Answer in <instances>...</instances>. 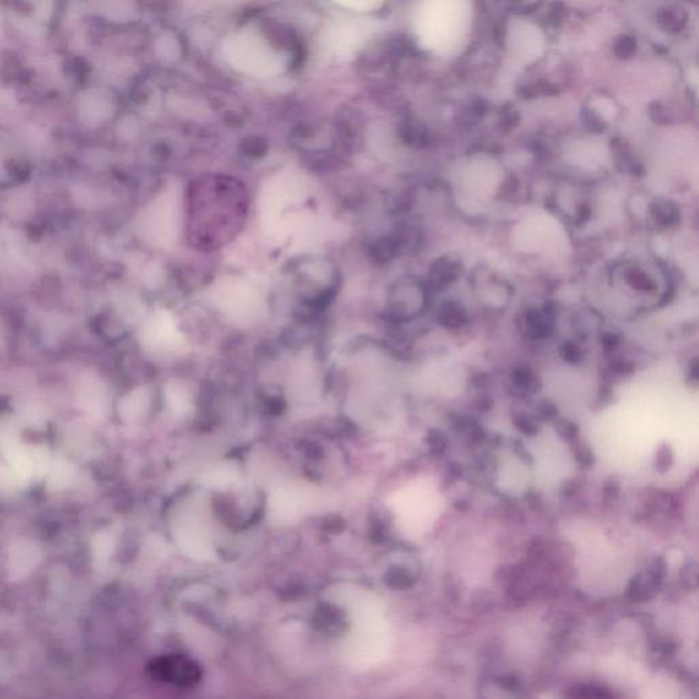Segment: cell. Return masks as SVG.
Wrapping results in <instances>:
<instances>
[{
	"instance_id": "6",
	"label": "cell",
	"mask_w": 699,
	"mask_h": 699,
	"mask_svg": "<svg viewBox=\"0 0 699 699\" xmlns=\"http://www.w3.org/2000/svg\"><path fill=\"white\" fill-rule=\"evenodd\" d=\"M672 462H674V452H672L671 447H661L656 456L657 469H659L660 472H665V470L671 467Z\"/></svg>"
},
{
	"instance_id": "7",
	"label": "cell",
	"mask_w": 699,
	"mask_h": 699,
	"mask_svg": "<svg viewBox=\"0 0 699 699\" xmlns=\"http://www.w3.org/2000/svg\"><path fill=\"white\" fill-rule=\"evenodd\" d=\"M335 2L340 3L342 6L349 7V9L364 11L375 9L383 0H335Z\"/></svg>"
},
{
	"instance_id": "3",
	"label": "cell",
	"mask_w": 699,
	"mask_h": 699,
	"mask_svg": "<svg viewBox=\"0 0 699 699\" xmlns=\"http://www.w3.org/2000/svg\"><path fill=\"white\" fill-rule=\"evenodd\" d=\"M148 669L153 678L179 687L194 686L201 678L200 667L194 661L175 654L152 661Z\"/></svg>"
},
{
	"instance_id": "4",
	"label": "cell",
	"mask_w": 699,
	"mask_h": 699,
	"mask_svg": "<svg viewBox=\"0 0 699 699\" xmlns=\"http://www.w3.org/2000/svg\"><path fill=\"white\" fill-rule=\"evenodd\" d=\"M534 33L536 32L532 31V26L525 25L523 22L515 25V28L511 31V46L514 47L515 54L522 56V58L534 54L536 48L529 46V43H540L537 35L532 37ZM537 44H534V46H537Z\"/></svg>"
},
{
	"instance_id": "1",
	"label": "cell",
	"mask_w": 699,
	"mask_h": 699,
	"mask_svg": "<svg viewBox=\"0 0 699 699\" xmlns=\"http://www.w3.org/2000/svg\"><path fill=\"white\" fill-rule=\"evenodd\" d=\"M249 190L233 175L205 174L189 183L185 194L186 241L198 252L226 248L244 230Z\"/></svg>"
},
{
	"instance_id": "2",
	"label": "cell",
	"mask_w": 699,
	"mask_h": 699,
	"mask_svg": "<svg viewBox=\"0 0 699 699\" xmlns=\"http://www.w3.org/2000/svg\"><path fill=\"white\" fill-rule=\"evenodd\" d=\"M472 0H420L414 26L422 46L439 55H454L472 26Z\"/></svg>"
},
{
	"instance_id": "5",
	"label": "cell",
	"mask_w": 699,
	"mask_h": 699,
	"mask_svg": "<svg viewBox=\"0 0 699 699\" xmlns=\"http://www.w3.org/2000/svg\"><path fill=\"white\" fill-rule=\"evenodd\" d=\"M440 320L447 327H461L466 321V310L462 305L456 304V302H447L441 309Z\"/></svg>"
}]
</instances>
